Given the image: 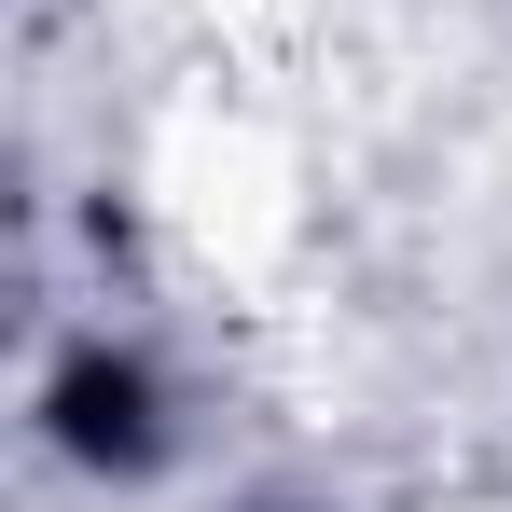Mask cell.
I'll return each mask as SVG.
<instances>
[{"label": "cell", "instance_id": "6da1fadb", "mask_svg": "<svg viewBox=\"0 0 512 512\" xmlns=\"http://www.w3.org/2000/svg\"><path fill=\"white\" fill-rule=\"evenodd\" d=\"M56 443H70V457H139V443H153L139 360H70V374H56Z\"/></svg>", "mask_w": 512, "mask_h": 512}]
</instances>
